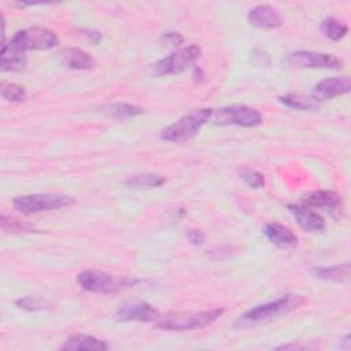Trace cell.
Instances as JSON below:
<instances>
[{
    "label": "cell",
    "mask_w": 351,
    "mask_h": 351,
    "mask_svg": "<svg viewBox=\"0 0 351 351\" xmlns=\"http://www.w3.org/2000/svg\"><path fill=\"white\" fill-rule=\"evenodd\" d=\"M303 303H306V299L302 295H296V293L284 295L276 300L255 306L251 310L245 311L244 314H241L237 318L236 326L251 328V326L265 324L267 321L282 317V315L299 308Z\"/></svg>",
    "instance_id": "1"
},
{
    "label": "cell",
    "mask_w": 351,
    "mask_h": 351,
    "mask_svg": "<svg viewBox=\"0 0 351 351\" xmlns=\"http://www.w3.org/2000/svg\"><path fill=\"white\" fill-rule=\"evenodd\" d=\"M107 348H108V343H106L104 340L96 339L89 335H81V333L70 335L60 346V350H66V351H80V350L101 351Z\"/></svg>",
    "instance_id": "17"
},
{
    "label": "cell",
    "mask_w": 351,
    "mask_h": 351,
    "mask_svg": "<svg viewBox=\"0 0 351 351\" xmlns=\"http://www.w3.org/2000/svg\"><path fill=\"white\" fill-rule=\"evenodd\" d=\"M200 53L202 49L197 45H188L180 48L169 56H165L155 62L151 67V73L155 77L181 74L199 59Z\"/></svg>",
    "instance_id": "6"
},
{
    "label": "cell",
    "mask_w": 351,
    "mask_h": 351,
    "mask_svg": "<svg viewBox=\"0 0 351 351\" xmlns=\"http://www.w3.org/2000/svg\"><path fill=\"white\" fill-rule=\"evenodd\" d=\"M160 317L159 311L147 302H128L123 303L118 311L117 318L119 321H140V322H155Z\"/></svg>",
    "instance_id": "11"
},
{
    "label": "cell",
    "mask_w": 351,
    "mask_h": 351,
    "mask_svg": "<svg viewBox=\"0 0 351 351\" xmlns=\"http://www.w3.org/2000/svg\"><path fill=\"white\" fill-rule=\"evenodd\" d=\"M186 239H188L189 243L193 244V245H202V244H204V241H206L204 233L200 232V230H197V229H189V230L186 232Z\"/></svg>",
    "instance_id": "28"
},
{
    "label": "cell",
    "mask_w": 351,
    "mask_h": 351,
    "mask_svg": "<svg viewBox=\"0 0 351 351\" xmlns=\"http://www.w3.org/2000/svg\"><path fill=\"white\" fill-rule=\"evenodd\" d=\"M303 203L307 204L308 207H317V208L325 210L335 218H337L341 214L344 207L343 199L337 192L325 191V189L313 191L307 193L303 197Z\"/></svg>",
    "instance_id": "10"
},
{
    "label": "cell",
    "mask_w": 351,
    "mask_h": 351,
    "mask_svg": "<svg viewBox=\"0 0 351 351\" xmlns=\"http://www.w3.org/2000/svg\"><path fill=\"white\" fill-rule=\"evenodd\" d=\"M211 118L217 125H236L243 128H254L261 125L263 121V117L258 110L243 104H233L214 110Z\"/></svg>",
    "instance_id": "7"
},
{
    "label": "cell",
    "mask_w": 351,
    "mask_h": 351,
    "mask_svg": "<svg viewBox=\"0 0 351 351\" xmlns=\"http://www.w3.org/2000/svg\"><path fill=\"white\" fill-rule=\"evenodd\" d=\"M222 308H211L204 311H171L160 315L154 324L155 328L160 330L185 332L211 325L222 315Z\"/></svg>",
    "instance_id": "2"
},
{
    "label": "cell",
    "mask_w": 351,
    "mask_h": 351,
    "mask_svg": "<svg viewBox=\"0 0 351 351\" xmlns=\"http://www.w3.org/2000/svg\"><path fill=\"white\" fill-rule=\"evenodd\" d=\"M350 89H351L350 77L344 75V77L325 78L314 86V89L311 92V97L319 103V101L330 100L333 97L346 95L350 92Z\"/></svg>",
    "instance_id": "12"
},
{
    "label": "cell",
    "mask_w": 351,
    "mask_h": 351,
    "mask_svg": "<svg viewBox=\"0 0 351 351\" xmlns=\"http://www.w3.org/2000/svg\"><path fill=\"white\" fill-rule=\"evenodd\" d=\"M77 281L84 291L112 295L133 287L137 281L125 276H114L101 270H84L78 274Z\"/></svg>",
    "instance_id": "4"
},
{
    "label": "cell",
    "mask_w": 351,
    "mask_h": 351,
    "mask_svg": "<svg viewBox=\"0 0 351 351\" xmlns=\"http://www.w3.org/2000/svg\"><path fill=\"white\" fill-rule=\"evenodd\" d=\"M265 236L280 248H289L298 244V236L287 226L276 222H270L263 228Z\"/></svg>",
    "instance_id": "16"
},
{
    "label": "cell",
    "mask_w": 351,
    "mask_h": 351,
    "mask_svg": "<svg viewBox=\"0 0 351 351\" xmlns=\"http://www.w3.org/2000/svg\"><path fill=\"white\" fill-rule=\"evenodd\" d=\"M311 273L321 280L325 281H335V282H348L350 276H351V267L350 263H339L333 266H321V267H314Z\"/></svg>",
    "instance_id": "18"
},
{
    "label": "cell",
    "mask_w": 351,
    "mask_h": 351,
    "mask_svg": "<svg viewBox=\"0 0 351 351\" xmlns=\"http://www.w3.org/2000/svg\"><path fill=\"white\" fill-rule=\"evenodd\" d=\"M288 62L300 69H330L339 70L343 67V60L333 53L296 51L289 55Z\"/></svg>",
    "instance_id": "9"
},
{
    "label": "cell",
    "mask_w": 351,
    "mask_h": 351,
    "mask_svg": "<svg viewBox=\"0 0 351 351\" xmlns=\"http://www.w3.org/2000/svg\"><path fill=\"white\" fill-rule=\"evenodd\" d=\"M213 111V108L203 107L186 112L176 122L162 129L160 138L170 143H184L191 140L211 119Z\"/></svg>",
    "instance_id": "3"
},
{
    "label": "cell",
    "mask_w": 351,
    "mask_h": 351,
    "mask_svg": "<svg viewBox=\"0 0 351 351\" xmlns=\"http://www.w3.org/2000/svg\"><path fill=\"white\" fill-rule=\"evenodd\" d=\"M101 111L106 112L107 115L119 118V119H126V118H133L144 112V110L138 106L129 104V103H114L101 107Z\"/></svg>",
    "instance_id": "22"
},
{
    "label": "cell",
    "mask_w": 351,
    "mask_h": 351,
    "mask_svg": "<svg viewBox=\"0 0 351 351\" xmlns=\"http://www.w3.org/2000/svg\"><path fill=\"white\" fill-rule=\"evenodd\" d=\"M75 199L63 193H30L16 196L12 202L14 207L22 214H37L43 211L59 210L73 206Z\"/></svg>",
    "instance_id": "5"
},
{
    "label": "cell",
    "mask_w": 351,
    "mask_h": 351,
    "mask_svg": "<svg viewBox=\"0 0 351 351\" xmlns=\"http://www.w3.org/2000/svg\"><path fill=\"white\" fill-rule=\"evenodd\" d=\"M162 38L165 43H167L171 47H178L184 41V37L177 32H167L163 34Z\"/></svg>",
    "instance_id": "29"
},
{
    "label": "cell",
    "mask_w": 351,
    "mask_h": 351,
    "mask_svg": "<svg viewBox=\"0 0 351 351\" xmlns=\"http://www.w3.org/2000/svg\"><path fill=\"white\" fill-rule=\"evenodd\" d=\"M0 223H1V229L4 232H12V233L36 232V229L32 225H29L27 222H22L19 219H15V218H11V217H5V215H1Z\"/></svg>",
    "instance_id": "25"
},
{
    "label": "cell",
    "mask_w": 351,
    "mask_h": 351,
    "mask_svg": "<svg viewBox=\"0 0 351 351\" xmlns=\"http://www.w3.org/2000/svg\"><path fill=\"white\" fill-rule=\"evenodd\" d=\"M11 43L18 45L25 52L29 49H51L59 44L58 34L47 27L33 26L16 32L11 38Z\"/></svg>",
    "instance_id": "8"
},
{
    "label": "cell",
    "mask_w": 351,
    "mask_h": 351,
    "mask_svg": "<svg viewBox=\"0 0 351 351\" xmlns=\"http://www.w3.org/2000/svg\"><path fill=\"white\" fill-rule=\"evenodd\" d=\"M3 71H21L26 66L25 51L21 49L14 43H4L1 47V62Z\"/></svg>",
    "instance_id": "15"
},
{
    "label": "cell",
    "mask_w": 351,
    "mask_h": 351,
    "mask_svg": "<svg viewBox=\"0 0 351 351\" xmlns=\"http://www.w3.org/2000/svg\"><path fill=\"white\" fill-rule=\"evenodd\" d=\"M247 19L250 25L265 30H273L282 25V19L277 10L267 4H259L251 8L247 15Z\"/></svg>",
    "instance_id": "14"
},
{
    "label": "cell",
    "mask_w": 351,
    "mask_h": 351,
    "mask_svg": "<svg viewBox=\"0 0 351 351\" xmlns=\"http://www.w3.org/2000/svg\"><path fill=\"white\" fill-rule=\"evenodd\" d=\"M288 210L298 222V225L306 232H322L326 226L325 219L304 204H288Z\"/></svg>",
    "instance_id": "13"
},
{
    "label": "cell",
    "mask_w": 351,
    "mask_h": 351,
    "mask_svg": "<svg viewBox=\"0 0 351 351\" xmlns=\"http://www.w3.org/2000/svg\"><path fill=\"white\" fill-rule=\"evenodd\" d=\"M241 180L252 189H261L265 186V177L262 173L250 169V167H244L240 173Z\"/></svg>",
    "instance_id": "27"
},
{
    "label": "cell",
    "mask_w": 351,
    "mask_h": 351,
    "mask_svg": "<svg viewBox=\"0 0 351 351\" xmlns=\"http://www.w3.org/2000/svg\"><path fill=\"white\" fill-rule=\"evenodd\" d=\"M1 97L5 101L11 103H21L26 97V90L23 86L12 84V82H3L1 84Z\"/></svg>",
    "instance_id": "24"
},
{
    "label": "cell",
    "mask_w": 351,
    "mask_h": 351,
    "mask_svg": "<svg viewBox=\"0 0 351 351\" xmlns=\"http://www.w3.org/2000/svg\"><path fill=\"white\" fill-rule=\"evenodd\" d=\"M280 103L289 108L300 110V111H307V110H314L318 107V101L313 99L311 96H304L300 93H288L282 95L278 97Z\"/></svg>",
    "instance_id": "21"
},
{
    "label": "cell",
    "mask_w": 351,
    "mask_h": 351,
    "mask_svg": "<svg viewBox=\"0 0 351 351\" xmlns=\"http://www.w3.org/2000/svg\"><path fill=\"white\" fill-rule=\"evenodd\" d=\"M321 32L326 38H329L332 41H339L347 36L348 26L346 23H343L341 21H337L336 18L329 16L322 21Z\"/></svg>",
    "instance_id": "23"
},
{
    "label": "cell",
    "mask_w": 351,
    "mask_h": 351,
    "mask_svg": "<svg viewBox=\"0 0 351 351\" xmlns=\"http://www.w3.org/2000/svg\"><path fill=\"white\" fill-rule=\"evenodd\" d=\"M16 307L26 311H40L48 307L47 300L38 296H23L15 302Z\"/></svg>",
    "instance_id": "26"
},
{
    "label": "cell",
    "mask_w": 351,
    "mask_h": 351,
    "mask_svg": "<svg viewBox=\"0 0 351 351\" xmlns=\"http://www.w3.org/2000/svg\"><path fill=\"white\" fill-rule=\"evenodd\" d=\"M63 63L69 69L74 70H88L95 66V59L85 51L80 48H67L62 52Z\"/></svg>",
    "instance_id": "19"
},
{
    "label": "cell",
    "mask_w": 351,
    "mask_h": 351,
    "mask_svg": "<svg viewBox=\"0 0 351 351\" xmlns=\"http://www.w3.org/2000/svg\"><path fill=\"white\" fill-rule=\"evenodd\" d=\"M166 182V177L156 173H140L126 180V185L133 189H154Z\"/></svg>",
    "instance_id": "20"
}]
</instances>
